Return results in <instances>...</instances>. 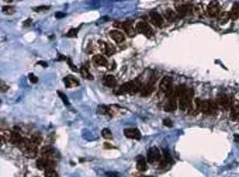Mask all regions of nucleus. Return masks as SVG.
Masks as SVG:
<instances>
[{"label":"nucleus","mask_w":239,"mask_h":177,"mask_svg":"<svg viewBox=\"0 0 239 177\" xmlns=\"http://www.w3.org/2000/svg\"><path fill=\"white\" fill-rule=\"evenodd\" d=\"M193 100H194V90L186 87L184 93L179 97V108L181 111H187V108L193 103Z\"/></svg>","instance_id":"f257e3e1"},{"label":"nucleus","mask_w":239,"mask_h":177,"mask_svg":"<svg viewBox=\"0 0 239 177\" xmlns=\"http://www.w3.org/2000/svg\"><path fill=\"white\" fill-rule=\"evenodd\" d=\"M200 112L204 115H215L218 112V106L214 100H201L200 104Z\"/></svg>","instance_id":"f03ea898"},{"label":"nucleus","mask_w":239,"mask_h":177,"mask_svg":"<svg viewBox=\"0 0 239 177\" xmlns=\"http://www.w3.org/2000/svg\"><path fill=\"white\" fill-rule=\"evenodd\" d=\"M138 91H141V86L135 80V82H127V83H124L120 87V90H115L114 93L115 94H125V93L135 94V93H138Z\"/></svg>","instance_id":"7ed1b4c3"},{"label":"nucleus","mask_w":239,"mask_h":177,"mask_svg":"<svg viewBox=\"0 0 239 177\" xmlns=\"http://www.w3.org/2000/svg\"><path fill=\"white\" fill-rule=\"evenodd\" d=\"M146 159H148V162L149 163H158V162H161L162 160V153H161V150L158 149V148H149L148 149V153H146Z\"/></svg>","instance_id":"20e7f679"},{"label":"nucleus","mask_w":239,"mask_h":177,"mask_svg":"<svg viewBox=\"0 0 239 177\" xmlns=\"http://www.w3.org/2000/svg\"><path fill=\"white\" fill-rule=\"evenodd\" d=\"M217 106L218 108L221 110H228V108L232 107V100H231L229 96H226V94H220L218 97H217Z\"/></svg>","instance_id":"39448f33"},{"label":"nucleus","mask_w":239,"mask_h":177,"mask_svg":"<svg viewBox=\"0 0 239 177\" xmlns=\"http://www.w3.org/2000/svg\"><path fill=\"white\" fill-rule=\"evenodd\" d=\"M159 89H161L162 93L169 94L170 91H172V89H173V79H172V77H169V76H165V77L161 80Z\"/></svg>","instance_id":"423d86ee"},{"label":"nucleus","mask_w":239,"mask_h":177,"mask_svg":"<svg viewBox=\"0 0 239 177\" xmlns=\"http://www.w3.org/2000/svg\"><path fill=\"white\" fill-rule=\"evenodd\" d=\"M193 10H194V6L191 4H180V6H176V11H177V16L179 19H183L186 16H190L193 14Z\"/></svg>","instance_id":"0eeeda50"},{"label":"nucleus","mask_w":239,"mask_h":177,"mask_svg":"<svg viewBox=\"0 0 239 177\" xmlns=\"http://www.w3.org/2000/svg\"><path fill=\"white\" fill-rule=\"evenodd\" d=\"M177 106H179L177 97H175V96H167V98H166V103H165V111H167V112L176 111Z\"/></svg>","instance_id":"6e6552de"},{"label":"nucleus","mask_w":239,"mask_h":177,"mask_svg":"<svg viewBox=\"0 0 239 177\" xmlns=\"http://www.w3.org/2000/svg\"><path fill=\"white\" fill-rule=\"evenodd\" d=\"M137 30H138V33H141L142 35H145V37H148V38H152V35H153L152 28L149 27L148 23H145V21H139V23L137 24Z\"/></svg>","instance_id":"1a4fd4ad"},{"label":"nucleus","mask_w":239,"mask_h":177,"mask_svg":"<svg viewBox=\"0 0 239 177\" xmlns=\"http://www.w3.org/2000/svg\"><path fill=\"white\" fill-rule=\"evenodd\" d=\"M221 13V7H220V3L218 1H211L210 4L207 6V14L210 17H218Z\"/></svg>","instance_id":"9d476101"},{"label":"nucleus","mask_w":239,"mask_h":177,"mask_svg":"<svg viewBox=\"0 0 239 177\" xmlns=\"http://www.w3.org/2000/svg\"><path fill=\"white\" fill-rule=\"evenodd\" d=\"M149 19H151L152 24H153V25H156V27H163V24H165L163 17H162L158 11H155V10H152L151 13H149Z\"/></svg>","instance_id":"9b49d317"},{"label":"nucleus","mask_w":239,"mask_h":177,"mask_svg":"<svg viewBox=\"0 0 239 177\" xmlns=\"http://www.w3.org/2000/svg\"><path fill=\"white\" fill-rule=\"evenodd\" d=\"M124 134L127 138H129V139H137L139 141L141 138H142V134H141V131L137 129V128H127V129L124 131Z\"/></svg>","instance_id":"f8f14e48"},{"label":"nucleus","mask_w":239,"mask_h":177,"mask_svg":"<svg viewBox=\"0 0 239 177\" xmlns=\"http://www.w3.org/2000/svg\"><path fill=\"white\" fill-rule=\"evenodd\" d=\"M21 141H23V136H21V134L20 132H17V131H10L9 134V142L11 145H16V146H19L20 144H21Z\"/></svg>","instance_id":"ddd939ff"},{"label":"nucleus","mask_w":239,"mask_h":177,"mask_svg":"<svg viewBox=\"0 0 239 177\" xmlns=\"http://www.w3.org/2000/svg\"><path fill=\"white\" fill-rule=\"evenodd\" d=\"M93 63L96 66H103V68H110L108 66V61H107V58L104 55H94L93 56Z\"/></svg>","instance_id":"4468645a"},{"label":"nucleus","mask_w":239,"mask_h":177,"mask_svg":"<svg viewBox=\"0 0 239 177\" xmlns=\"http://www.w3.org/2000/svg\"><path fill=\"white\" fill-rule=\"evenodd\" d=\"M108 35H110L115 42H124V39H125L124 33L120 31V30H111L110 33H108Z\"/></svg>","instance_id":"2eb2a0df"},{"label":"nucleus","mask_w":239,"mask_h":177,"mask_svg":"<svg viewBox=\"0 0 239 177\" xmlns=\"http://www.w3.org/2000/svg\"><path fill=\"white\" fill-rule=\"evenodd\" d=\"M97 44H99V48H100V49L104 52L106 55L111 56L113 54H114V48L111 47L110 44H107V42H104V41H99Z\"/></svg>","instance_id":"dca6fc26"},{"label":"nucleus","mask_w":239,"mask_h":177,"mask_svg":"<svg viewBox=\"0 0 239 177\" xmlns=\"http://www.w3.org/2000/svg\"><path fill=\"white\" fill-rule=\"evenodd\" d=\"M63 83H65V86H66V87L72 89V87H76V86H79V80L76 79L75 76L68 75V76H66V77L63 79Z\"/></svg>","instance_id":"f3484780"},{"label":"nucleus","mask_w":239,"mask_h":177,"mask_svg":"<svg viewBox=\"0 0 239 177\" xmlns=\"http://www.w3.org/2000/svg\"><path fill=\"white\" fill-rule=\"evenodd\" d=\"M163 17H165L167 21H172V23H173V21H176V20H177V17H179V16H177V11H176V10L166 9L165 11H163Z\"/></svg>","instance_id":"a211bd4d"},{"label":"nucleus","mask_w":239,"mask_h":177,"mask_svg":"<svg viewBox=\"0 0 239 177\" xmlns=\"http://www.w3.org/2000/svg\"><path fill=\"white\" fill-rule=\"evenodd\" d=\"M103 84L104 86H107V87H115L117 86V79H115L113 75H106L104 77H103Z\"/></svg>","instance_id":"6ab92c4d"},{"label":"nucleus","mask_w":239,"mask_h":177,"mask_svg":"<svg viewBox=\"0 0 239 177\" xmlns=\"http://www.w3.org/2000/svg\"><path fill=\"white\" fill-rule=\"evenodd\" d=\"M137 169H138L139 172H146L148 159H145L143 156H138V158H137Z\"/></svg>","instance_id":"aec40b11"},{"label":"nucleus","mask_w":239,"mask_h":177,"mask_svg":"<svg viewBox=\"0 0 239 177\" xmlns=\"http://www.w3.org/2000/svg\"><path fill=\"white\" fill-rule=\"evenodd\" d=\"M122 31L127 33L128 37H132L134 35V24L131 21H124L122 23Z\"/></svg>","instance_id":"412c9836"},{"label":"nucleus","mask_w":239,"mask_h":177,"mask_svg":"<svg viewBox=\"0 0 239 177\" xmlns=\"http://www.w3.org/2000/svg\"><path fill=\"white\" fill-rule=\"evenodd\" d=\"M152 91H153V82H152V83L145 84V86L141 89V94H142L143 97H148V96H149Z\"/></svg>","instance_id":"4be33fe9"},{"label":"nucleus","mask_w":239,"mask_h":177,"mask_svg":"<svg viewBox=\"0 0 239 177\" xmlns=\"http://www.w3.org/2000/svg\"><path fill=\"white\" fill-rule=\"evenodd\" d=\"M229 16H231V20H238L239 19V3H235V4L231 7Z\"/></svg>","instance_id":"5701e85b"},{"label":"nucleus","mask_w":239,"mask_h":177,"mask_svg":"<svg viewBox=\"0 0 239 177\" xmlns=\"http://www.w3.org/2000/svg\"><path fill=\"white\" fill-rule=\"evenodd\" d=\"M231 118L234 121H239V103L231 107Z\"/></svg>","instance_id":"b1692460"},{"label":"nucleus","mask_w":239,"mask_h":177,"mask_svg":"<svg viewBox=\"0 0 239 177\" xmlns=\"http://www.w3.org/2000/svg\"><path fill=\"white\" fill-rule=\"evenodd\" d=\"M218 17H220V23L221 24L228 23V20L231 19V16H229V13H228V11H221Z\"/></svg>","instance_id":"393cba45"},{"label":"nucleus","mask_w":239,"mask_h":177,"mask_svg":"<svg viewBox=\"0 0 239 177\" xmlns=\"http://www.w3.org/2000/svg\"><path fill=\"white\" fill-rule=\"evenodd\" d=\"M80 73L83 75V77H84V79H87V80H93V76L87 72V65H86V63H84V66H83L82 69H80Z\"/></svg>","instance_id":"a878e982"},{"label":"nucleus","mask_w":239,"mask_h":177,"mask_svg":"<svg viewBox=\"0 0 239 177\" xmlns=\"http://www.w3.org/2000/svg\"><path fill=\"white\" fill-rule=\"evenodd\" d=\"M97 114H101V115L108 114V115H110V108L106 107V106H99V107H97Z\"/></svg>","instance_id":"bb28decb"},{"label":"nucleus","mask_w":239,"mask_h":177,"mask_svg":"<svg viewBox=\"0 0 239 177\" xmlns=\"http://www.w3.org/2000/svg\"><path fill=\"white\" fill-rule=\"evenodd\" d=\"M78 33H79L78 28H72V30H69L68 33L65 34V37H68V38H75V37H78Z\"/></svg>","instance_id":"cd10ccee"},{"label":"nucleus","mask_w":239,"mask_h":177,"mask_svg":"<svg viewBox=\"0 0 239 177\" xmlns=\"http://www.w3.org/2000/svg\"><path fill=\"white\" fill-rule=\"evenodd\" d=\"M44 172H45V177H59L58 173L55 172V169H46Z\"/></svg>","instance_id":"c85d7f7f"},{"label":"nucleus","mask_w":239,"mask_h":177,"mask_svg":"<svg viewBox=\"0 0 239 177\" xmlns=\"http://www.w3.org/2000/svg\"><path fill=\"white\" fill-rule=\"evenodd\" d=\"M101 135H103V138H106V139H111V138H113V134H111V131L108 129V128H104V129L101 131Z\"/></svg>","instance_id":"c756f323"},{"label":"nucleus","mask_w":239,"mask_h":177,"mask_svg":"<svg viewBox=\"0 0 239 177\" xmlns=\"http://www.w3.org/2000/svg\"><path fill=\"white\" fill-rule=\"evenodd\" d=\"M3 13L4 14H14L16 13V9H14L13 6H4V7H3Z\"/></svg>","instance_id":"7c9ffc66"},{"label":"nucleus","mask_w":239,"mask_h":177,"mask_svg":"<svg viewBox=\"0 0 239 177\" xmlns=\"http://www.w3.org/2000/svg\"><path fill=\"white\" fill-rule=\"evenodd\" d=\"M51 7L49 6H38V7H35V11H37V13H41V11H48V10H49Z\"/></svg>","instance_id":"2f4dec72"},{"label":"nucleus","mask_w":239,"mask_h":177,"mask_svg":"<svg viewBox=\"0 0 239 177\" xmlns=\"http://www.w3.org/2000/svg\"><path fill=\"white\" fill-rule=\"evenodd\" d=\"M58 96H59V97L62 98V101H63L65 104H66V106H69V104H70V103H69V98L66 97V96H65V94L62 93V91H58Z\"/></svg>","instance_id":"473e14b6"},{"label":"nucleus","mask_w":239,"mask_h":177,"mask_svg":"<svg viewBox=\"0 0 239 177\" xmlns=\"http://www.w3.org/2000/svg\"><path fill=\"white\" fill-rule=\"evenodd\" d=\"M106 176L107 177H120L121 174H120L118 172H106Z\"/></svg>","instance_id":"72a5a7b5"},{"label":"nucleus","mask_w":239,"mask_h":177,"mask_svg":"<svg viewBox=\"0 0 239 177\" xmlns=\"http://www.w3.org/2000/svg\"><path fill=\"white\" fill-rule=\"evenodd\" d=\"M28 77H30V82H31V83H37V82H38L37 76L32 75V73H31V75H28Z\"/></svg>","instance_id":"f704fd0d"},{"label":"nucleus","mask_w":239,"mask_h":177,"mask_svg":"<svg viewBox=\"0 0 239 177\" xmlns=\"http://www.w3.org/2000/svg\"><path fill=\"white\" fill-rule=\"evenodd\" d=\"M163 124H165L166 126H172V125H173V122L170 121V120H167V118H166V120H163Z\"/></svg>","instance_id":"c9c22d12"},{"label":"nucleus","mask_w":239,"mask_h":177,"mask_svg":"<svg viewBox=\"0 0 239 177\" xmlns=\"http://www.w3.org/2000/svg\"><path fill=\"white\" fill-rule=\"evenodd\" d=\"M65 16H66L65 13H56V14H55V17H56V19H63Z\"/></svg>","instance_id":"e433bc0d"},{"label":"nucleus","mask_w":239,"mask_h":177,"mask_svg":"<svg viewBox=\"0 0 239 177\" xmlns=\"http://www.w3.org/2000/svg\"><path fill=\"white\" fill-rule=\"evenodd\" d=\"M104 148H106V149H114V146L110 144H104Z\"/></svg>","instance_id":"4c0bfd02"},{"label":"nucleus","mask_w":239,"mask_h":177,"mask_svg":"<svg viewBox=\"0 0 239 177\" xmlns=\"http://www.w3.org/2000/svg\"><path fill=\"white\" fill-rule=\"evenodd\" d=\"M38 65H40V66H44V68H46V66H48V63H46V62H44V61H40V62H38Z\"/></svg>","instance_id":"58836bf2"},{"label":"nucleus","mask_w":239,"mask_h":177,"mask_svg":"<svg viewBox=\"0 0 239 177\" xmlns=\"http://www.w3.org/2000/svg\"><path fill=\"white\" fill-rule=\"evenodd\" d=\"M6 90H7V86L4 83H1V91H6Z\"/></svg>","instance_id":"ea45409f"},{"label":"nucleus","mask_w":239,"mask_h":177,"mask_svg":"<svg viewBox=\"0 0 239 177\" xmlns=\"http://www.w3.org/2000/svg\"><path fill=\"white\" fill-rule=\"evenodd\" d=\"M234 139H235V141H236V142H238V144H239V134H235V135H234Z\"/></svg>","instance_id":"a19ab883"},{"label":"nucleus","mask_w":239,"mask_h":177,"mask_svg":"<svg viewBox=\"0 0 239 177\" xmlns=\"http://www.w3.org/2000/svg\"><path fill=\"white\" fill-rule=\"evenodd\" d=\"M30 24H31V20H25V23H24V25H25V27H28Z\"/></svg>","instance_id":"79ce46f5"},{"label":"nucleus","mask_w":239,"mask_h":177,"mask_svg":"<svg viewBox=\"0 0 239 177\" xmlns=\"http://www.w3.org/2000/svg\"><path fill=\"white\" fill-rule=\"evenodd\" d=\"M4 1H9V3H11V1H13V0H4Z\"/></svg>","instance_id":"37998d69"},{"label":"nucleus","mask_w":239,"mask_h":177,"mask_svg":"<svg viewBox=\"0 0 239 177\" xmlns=\"http://www.w3.org/2000/svg\"><path fill=\"white\" fill-rule=\"evenodd\" d=\"M143 177H151V176H143Z\"/></svg>","instance_id":"c03bdc74"}]
</instances>
